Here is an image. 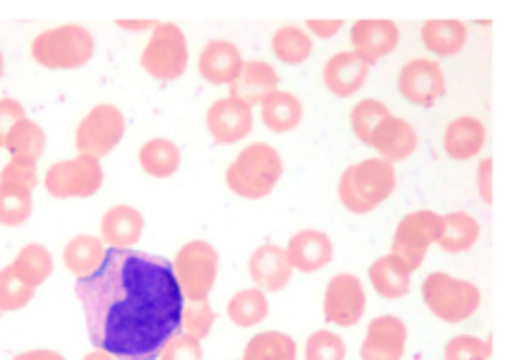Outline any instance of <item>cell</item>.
<instances>
[{
  "instance_id": "6da1fadb",
  "label": "cell",
  "mask_w": 512,
  "mask_h": 360,
  "mask_svg": "<svg viewBox=\"0 0 512 360\" xmlns=\"http://www.w3.org/2000/svg\"><path fill=\"white\" fill-rule=\"evenodd\" d=\"M85 328L95 348L118 360H155L170 335L180 333L183 295L170 260L143 250H108L90 278L75 283Z\"/></svg>"
},
{
  "instance_id": "7a4b0ae2",
  "label": "cell",
  "mask_w": 512,
  "mask_h": 360,
  "mask_svg": "<svg viewBox=\"0 0 512 360\" xmlns=\"http://www.w3.org/2000/svg\"><path fill=\"white\" fill-rule=\"evenodd\" d=\"M398 188V173L393 163L383 158H365L348 165L338 180V198L353 215H368L378 210Z\"/></svg>"
},
{
  "instance_id": "3957f363",
  "label": "cell",
  "mask_w": 512,
  "mask_h": 360,
  "mask_svg": "<svg viewBox=\"0 0 512 360\" xmlns=\"http://www.w3.org/2000/svg\"><path fill=\"white\" fill-rule=\"evenodd\" d=\"M283 155L270 143H250L225 170V185L243 200L268 198L283 178Z\"/></svg>"
},
{
  "instance_id": "277c9868",
  "label": "cell",
  "mask_w": 512,
  "mask_h": 360,
  "mask_svg": "<svg viewBox=\"0 0 512 360\" xmlns=\"http://www.w3.org/2000/svg\"><path fill=\"white\" fill-rule=\"evenodd\" d=\"M30 55L45 70H78L93 60L95 35L78 23L45 28L30 43Z\"/></svg>"
},
{
  "instance_id": "5b68a950",
  "label": "cell",
  "mask_w": 512,
  "mask_h": 360,
  "mask_svg": "<svg viewBox=\"0 0 512 360\" xmlns=\"http://www.w3.org/2000/svg\"><path fill=\"white\" fill-rule=\"evenodd\" d=\"M420 293H423V303L428 305L430 313L450 325L470 320L480 310V303H483V293H480L473 280L455 278V275L443 273V270L430 273L423 280Z\"/></svg>"
},
{
  "instance_id": "8992f818",
  "label": "cell",
  "mask_w": 512,
  "mask_h": 360,
  "mask_svg": "<svg viewBox=\"0 0 512 360\" xmlns=\"http://www.w3.org/2000/svg\"><path fill=\"white\" fill-rule=\"evenodd\" d=\"M170 268H173V278L185 303L208 300L218 283L220 253L208 240H188L170 260Z\"/></svg>"
},
{
  "instance_id": "52a82bcc",
  "label": "cell",
  "mask_w": 512,
  "mask_h": 360,
  "mask_svg": "<svg viewBox=\"0 0 512 360\" xmlns=\"http://www.w3.org/2000/svg\"><path fill=\"white\" fill-rule=\"evenodd\" d=\"M190 63L188 38L178 23H158L153 35L140 53V65L150 78L160 83H173L183 78Z\"/></svg>"
},
{
  "instance_id": "ba28073f",
  "label": "cell",
  "mask_w": 512,
  "mask_h": 360,
  "mask_svg": "<svg viewBox=\"0 0 512 360\" xmlns=\"http://www.w3.org/2000/svg\"><path fill=\"white\" fill-rule=\"evenodd\" d=\"M105 183V170L98 158L75 155V158L58 160L43 175L45 193L58 200L93 198Z\"/></svg>"
},
{
  "instance_id": "9c48e42d",
  "label": "cell",
  "mask_w": 512,
  "mask_h": 360,
  "mask_svg": "<svg viewBox=\"0 0 512 360\" xmlns=\"http://www.w3.org/2000/svg\"><path fill=\"white\" fill-rule=\"evenodd\" d=\"M125 113L113 103H98L83 115L75 128V150L78 155L105 158L120 145L125 135Z\"/></svg>"
},
{
  "instance_id": "30bf717a",
  "label": "cell",
  "mask_w": 512,
  "mask_h": 360,
  "mask_svg": "<svg viewBox=\"0 0 512 360\" xmlns=\"http://www.w3.org/2000/svg\"><path fill=\"white\" fill-rule=\"evenodd\" d=\"M443 235V215L435 210H413V213L403 215L393 235V250L390 253L398 255L410 273L420 270V265L428 258L430 245H435Z\"/></svg>"
},
{
  "instance_id": "8fae6325",
  "label": "cell",
  "mask_w": 512,
  "mask_h": 360,
  "mask_svg": "<svg viewBox=\"0 0 512 360\" xmlns=\"http://www.w3.org/2000/svg\"><path fill=\"white\" fill-rule=\"evenodd\" d=\"M368 310V293L358 275L338 273L328 280L323 295L325 320L338 328H355Z\"/></svg>"
},
{
  "instance_id": "7c38bea8",
  "label": "cell",
  "mask_w": 512,
  "mask_h": 360,
  "mask_svg": "<svg viewBox=\"0 0 512 360\" xmlns=\"http://www.w3.org/2000/svg\"><path fill=\"white\" fill-rule=\"evenodd\" d=\"M398 90L408 103L420 105V108H433L448 90L445 73L438 60L433 58H415L400 68Z\"/></svg>"
},
{
  "instance_id": "4fadbf2b",
  "label": "cell",
  "mask_w": 512,
  "mask_h": 360,
  "mask_svg": "<svg viewBox=\"0 0 512 360\" xmlns=\"http://www.w3.org/2000/svg\"><path fill=\"white\" fill-rule=\"evenodd\" d=\"M255 115L250 105L235 95L218 98L205 113V128L215 145H233L248 138L253 133Z\"/></svg>"
},
{
  "instance_id": "5bb4252c",
  "label": "cell",
  "mask_w": 512,
  "mask_h": 360,
  "mask_svg": "<svg viewBox=\"0 0 512 360\" xmlns=\"http://www.w3.org/2000/svg\"><path fill=\"white\" fill-rule=\"evenodd\" d=\"M405 348H408V325L398 315L385 313L368 325V333L360 343V360H403Z\"/></svg>"
},
{
  "instance_id": "9a60e30c",
  "label": "cell",
  "mask_w": 512,
  "mask_h": 360,
  "mask_svg": "<svg viewBox=\"0 0 512 360\" xmlns=\"http://www.w3.org/2000/svg\"><path fill=\"white\" fill-rule=\"evenodd\" d=\"M350 43L365 65H375L398 48L400 28L393 20H358L350 28Z\"/></svg>"
},
{
  "instance_id": "2e32d148",
  "label": "cell",
  "mask_w": 512,
  "mask_h": 360,
  "mask_svg": "<svg viewBox=\"0 0 512 360\" xmlns=\"http://www.w3.org/2000/svg\"><path fill=\"white\" fill-rule=\"evenodd\" d=\"M285 255H288V263L293 265V270H300V273H320V270L333 263L335 245L333 238L328 233H323V230L303 228L288 240Z\"/></svg>"
},
{
  "instance_id": "e0dca14e",
  "label": "cell",
  "mask_w": 512,
  "mask_h": 360,
  "mask_svg": "<svg viewBox=\"0 0 512 360\" xmlns=\"http://www.w3.org/2000/svg\"><path fill=\"white\" fill-rule=\"evenodd\" d=\"M248 275L263 293H280L293 280V265L288 263L283 245L265 243L253 250L248 260Z\"/></svg>"
},
{
  "instance_id": "ac0fdd59",
  "label": "cell",
  "mask_w": 512,
  "mask_h": 360,
  "mask_svg": "<svg viewBox=\"0 0 512 360\" xmlns=\"http://www.w3.org/2000/svg\"><path fill=\"white\" fill-rule=\"evenodd\" d=\"M368 148H373L378 153V158H383L385 163L395 165L400 160H408L418 150V130L405 118L390 113L378 125V130L370 138Z\"/></svg>"
},
{
  "instance_id": "d6986e66",
  "label": "cell",
  "mask_w": 512,
  "mask_h": 360,
  "mask_svg": "<svg viewBox=\"0 0 512 360\" xmlns=\"http://www.w3.org/2000/svg\"><path fill=\"white\" fill-rule=\"evenodd\" d=\"M145 230V218L138 208L118 203L108 208L100 218V240L108 250H130L140 243Z\"/></svg>"
},
{
  "instance_id": "ffe728a7",
  "label": "cell",
  "mask_w": 512,
  "mask_h": 360,
  "mask_svg": "<svg viewBox=\"0 0 512 360\" xmlns=\"http://www.w3.org/2000/svg\"><path fill=\"white\" fill-rule=\"evenodd\" d=\"M245 58L233 40H210L198 55V73L210 85H230L240 75Z\"/></svg>"
},
{
  "instance_id": "44dd1931",
  "label": "cell",
  "mask_w": 512,
  "mask_h": 360,
  "mask_svg": "<svg viewBox=\"0 0 512 360\" xmlns=\"http://www.w3.org/2000/svg\"><path fill=\"white\" fill-rule=\"evenodd\" d=\"M228 88V95H235V98H240L245 105L253 108V105L263 103L268 95H273L275 90H280V75L275 65L268 63V60H245L240 75Z\"/></svg>"
},
{
  "instance_id": "7402d4cb",
  "label": "cell",
  "mask_w": 512,
  "mask_h": 360,
  "mask_svg": "<svg viewBox=\"0 0 512 360\" xmlns=\"http://www.w3.org/2000/svg\"><path fill=\"white\" fill-rule=\"evenodd\" d=\"M370 73V65H365L353 50H340L330 55L323 68V83L338 98H353L365 85Z\"/></svg>"
},
{
  "instance_id": "603a6c76",
  "label": "cell",
  "mask_w": 512,
  "mask_h": 360,
  "mask_svg": "<svg viewBox=\"0 0 512 360\" xmlns=\"http://www.w3.org/2000/svg\"><path fill=\"white\" fill-rule=\"evenodd\" d=\"M485 140H488V128L475 115H460V118L450 120L443 135L445 155L453 160H473L483 153Z\"/></svg>"
},
{
  "instance_id": "cb8c5ba5",
  "label": "cell",
  "mask_w": 512,
  "mask_h": 360,
  "mask_svg": "<svg viewBox=\"0 0 512 360\" xmlns=\"http://www.w3.org/2000/svg\"><path fill=\"white\" fill-rule=\"evenodd\" d=\"M105 255H108V248L98 235L80 233L65 243L63 265L70 275H75V280L90 278L105 263Z\"/></svg>"
},
{
  "instance_id": "d4e9b609",
  "label": "cell",
  "mask_w": 512,
  "mask_h": 360,
  "mask_svg": "<svg viewBox=\"0 0 512 360\" xmlns=\"http://www.w3.org/2000/svg\"><path fill=\"white\" fill-rule=\"evenodd\" d=\"M368 280L380 298L398 300V298H405V295L410 293L413 273H410V268L398 258V255L388 253L370 265Z\"/></svg>"
},
{
  "instance_id": "484cf974",
  "label": "cell",
  "mask_w": 512,
  "mask_h": 360,
  "mask_svg": "<svg viewBox=\"0 0 512 360\" xmlns=\"http://www.w3.org/2000/svg\"><path fill=\"white\" fill-rule=\"evenodd\" d=\"M420 38L428 53L435 58L458 55L468 43V25L463 20H428L420 28Z\"/></svg>"
},
{
  "instance_id": "4316f807",
  "label": "cell",
  "mask_w": 512,
  "mask_h": 360,
  "mask_svg": "<svg viewBox=\"0 0 512 360\" xmlns=\"http://www.w3.org/2000/svg\"><path fill=\"white\" fill-rule=\"evenodd\" d=\"M303 103L290 90H275L260 103V120L273 133H290L303 123Z\"/></svg>"
},
{
  "instance_id": "83f0119b",
  "label": "cell",
  "mask_w": 512,
  "mask_h": 360,
  "mask_svg": "<svg viewBox=\"0 0 512 360\" xmlns=\"http://www.w3.org/2000/svg\"><path fill=\"white\" fill-rule=\"evenodd\" d=\"M138 163L143 168V173H148L150 178H173L180 170L183 163V153H180L178 143L170 138H150L140 145L138 150Z\"/></svg>"
},
{
  "instance_id": "f1b7e54d",
  "label": "cell",
  "mask_w": 512,
  "mask_h": 360,
  "mask_svg": "<svg viewBox=\"0 0 512 360\" xmlns=\"http://www.w3.org/2000/svg\"><path fill=\"white\" fill-rule=\"evenodd\" d=\"M45 145H48V135H45L43 125L30 120L28 115L20 118L18 123L10 128V133L5 135V145L3 148L8 150L10 158L15 160H25V163H35L43 158Z\"/></svg>"
},
{
  "instance_id": "f546056e",
  "label": "cell",
  "mask_w": 512,
  "mask_h": 360,
  "mask_svg": "<svg viewBox=\"0 0 512 360\" xmlns=\"http://www.w3.org/2000/svg\"><path fill=\"white\" fill-rule=\"evenodd\" d=\"M478 240L480 223L475 215L465 213V210L443 215V235H440L438 245L445 253H468L478 245Z\"/></svg>"
},
{
  "instance_id": "4dcf8cb0",
  "label": "cell",
  "mask_w": 512,
  "mask_h": 360,
  "mask_svg": "<svg viewBox=\"0 0 512 360\" xmlns=\"http://www.w3.org/2000/svg\"><path fill=\"white\" fill-rule=\"evenodd\" d=\"M53 265V253H50L43 243H25L23 248L15 253L10 268L15 270V275H18L23 283H28L30 288L38 290L40 285L53 275Z\"/></svg>"
},
{
  "instance_id": "1f68e13d",
  "label": "cell",
  "mask_w": 512,
  "mask_h": 360,
  "mask_svg": "<svg viewBox=\"0 0 512 360\" xmlns=\"http://www.w3.org/2000/svg\"><path fill=\"white\" fill-rule=\"evenodd\" d=\"M240 360H298V343L283 330H263L245 343Z\"/></svg>"
},
{
  "instance_id": "d6a6232c",
  "label": "cell",
  "mask_w": 512,
  "mask_h": 360,
  "mask_svg": "<svg viewBox=\"0 0 512 360\" xmlns=\"http://www.w3.org/2000/svg\"><path fill=\"white\" fill-rule=\"evenodd\" d=\"M313 38L300 25H280L270 40V50L285 65H303L313 55Z\"/></svg>"
},
{
  "instance_id": "836d02e7",
  "label": "cell",
  "mask_w": 512,
  "mask_h": 360,
  "mask_svg": "<svg viewBox=\"0 0 512 360\" xmlns=\"http://www.w3.org/2000/svg\"><path fill=\"white\" fill-rule=\"evenodd\" d=\"M228 313L230 323H235L238 328H255V325L265 323V318L270 315V303L268 293H263L260 288H243L228 300Z\"/></svg>"
},
{
  "instance_id": "e575fe53",
  "label": "cell",
  "mask_w": 512,
  "mask_h": 360,
  "mask_svg": "<svg viewBox=\"0 0 512 360\" xmlns=\"http://www.w3.org/2000/svg\"><path fill=\"white\" fill-rule=\"evenodd\" d=\"M388 115L390 108L378 98H365L360 100V103H355L353 110H350V128H353L355 138L363 145H368L373 133L378 130V125L383 123Z\"/></svg>"
},
{
  "instance_id": "d590c367",
  "label": "cell",
  "mask_w": 512,
  "mask_h": 360,
  "mask_svg": "<svg viewBox=\"0 0 512 360\" xmlns=\"http://www.w3.org/2000/svg\"><path fill=\"white\" fill-rule=\"evenodd\" d=\"M33 215V193L0 183V225L18 228Z\"/></svg>"
},
{
  "instance_id": "8d00e7d4",
  "label": "cell",
  "mask_w": 512,
  "mask_h": 360,
  "mask_svg": "<svg viewBox=\"0 0 512 360\" xmlns=\"http://www.w3.org/2000/svg\"><path fill=\"white\" fill-rule=\"evenodd\" d=\"M215 323H218V313H215L208 300L183 303V310H180V333L190 335L195 340H205L213 333Z\"/></svg>"
},
{
  "instance_id": "74e56055",
  "label": "cell",
  "mask_w": 512,
  "mask_h": 360,
  "mask_svg": "<svg viewBox=\"0 0 512 360\" xmlns=\"http://www.w3.org/2000/svg\"><path fill=\"white\" fill-rule=\"evenodd\" d=\"M35 288H30L28 283L15 275V270L10 268V263L5 268H0V313H15V310H23L25 305L33 303Z\"/></svg>"
},
{
  "instance_id": "f35d334b",
  "label": "cell",
  "mask_w": 512,
  "mask_h": 360,
  "mask_svg": "<svg viewBox=\"0 0 512 360\" xmlns=\"http://www.w3.org/2000/svg\"><path fill=\"white\" fill-rule=\"evenodd\" d=\"M303 355L305 360H345L348 348H345L343 335H338L330 328H320L308 335Z\"/></svg>"
},
{
  "instance_id": "ab89813d",
  "label": "cell",
  "mask_w": 512,
  "mask_h": 360,
  "mask_svg": "<svg viewBox=\"0 0 512 360\" xmlns=\"http://www.w3.org/2000/svg\"><path fill=\"white\" fill-rule=\"evenodd\" d=\"M445 360H490L493 355V340L478 338V335H455L445 343Z\"/></svg>"
},
{
  "instance_id": "60d3db41",
  "label": "cell",
  "mask_w": 512,
  "mask_h": 360,
  "mask_svg": "<svg viewBox=\"0 0 512 360\" xmlns=\"http://www.w3.org/2000/svg\"><path fill=\"white\" fill-rule=\"evenodd\" d=\"M0 183L13 185V188H20V190H28V193H33V190L40 185L38 165L25 163V160L10 158L8 163L0 168Z\"/></svg>"
},
{
  "instance_id": "b9f144b4",
  "label": "cell",
  "mask_w": 512,
  "mask_h": 360,
  "mask_svg": "<svg viewBox=\"0 0 512 360\" xmlns=\"http://www.w3.org/2000/svg\"><path fill=\"white\" fill-rule=\"evenodd\" d=\"M155 360H203V343L185 333H175L165 340Z\"/></svg>"
},
{
  "instance_id": "7bdbcfd3",
  "label": "cell",
  "mask_w": 512,
  "mask_h": 360,
  "mask_svg": "<svg viewBox=\"0 0 512 360\" xmlns=\"http://www.w3.org/2000/svg\"><path fill=\"white\" fill-rule=\"evenodd\" d=\"M25 115L28 113H25V108L20 100L0 98V148L5 145V135L10 133V128H13L20 118H25Z\"/></svg>"
},
{
  "instance_id": "ee69618b",
  "label": "cell",
  "mask_w": 512,
  "mask_h": 360,
  "mask_svg": "<svg viewBox=\"0 0 512 360\" xmlns=\"http://www.w3.org/2000/svg\"><path fill=\"white\" fill-rule=\"evenodd\" d=\"M493 170H495V160L493 158H483L478 165V193L483 198L485 205H493L495 193H493Z\"/></svg>"
},
{
  "instance_id": "f6af8a7d",
  "label": "cell",
  "mask_w": 512,
  "mask_h": 360,
  "mask_svg": "<svg viewBox=\"0 0 512 360\" xmlns=\"http://www.w3.org/2000/svg\"><path fill=\"white\" fill-rule=\"evenodd\" d=\"M305 30H308L310 38L328 40L343 30V20H308V23H305Z\"/></svg>"
},
{
  "instance_id": "bcb514c9",
  "label": "cell",
  "mask_w": 512,
  "mask_h": 360,
  "mask_svg": "<svg viewBox=\"0 0 512 360\" xmlns=\"http://www.w3.org/2000/svg\"><path fill=\"white\" fill-rule=\"evenodd\" d=\"M10 360H65V355L50 348H33V350H23V353L13 355Z\"/></svg>"
},
{
  "instance_id": "7dc6e473",
  "label": "cell",
  "mask_w": 512,
  "mask_h": 360,
  "mask_svg": "<svg viewBox=\"0 0 512 360\" xmlns=\"http://www.w3.org/2000/svg\"><path fill=\"white\" fill-rule=\"evenodd\" d=\"M118 25L123 30H150V33H153V28L158 23H150V20H135V23L133 20H118Z\"/></svg>"
},
{
  "instance_id": "c3c4849f",
  "label": "cell",
  "mask_w": 512,
  "mask_h": 360,
  "mask_svg": "<svg viewBox=\"0 0 512 360\" xmlns=\"http://www.w3.org/2000/svg\"><path fill=\"white\" fill-rule=\"evenodd\" d=\"M80 360H118V358H115L113 353H108V350L93 348V350H90V353H85Z\"/></svg>"
},
{
  "instance_id": "681fc988",
  "label": "cell",
  "mask_w": 512,
  "mask_h": 360,
  "mask_svg": "<svg viewBox=\"0 0 512 360\" xmlns=\"http://www.w3.org/2000/svg\"><path fill=\"white\" fill-rule=\"evenodd\" d=\"M3 75H5V55L3 50H0V80H3Z\"/></svg>"
},
{
  "instance_id": "f907efd6",
  "label": "cell",
  "mask_w": 512,
  "mask_h": 360,
  "mask_svg": "<svg viewBox=\"0 0 512 360\" xmlns=\"http://www.w3.org/2000/svg\"><path fill=\"white\" fill-rule=\"evenodd\" d=\"M0 318H3V313H0Z\"/></svg>"
}]
</instances>
